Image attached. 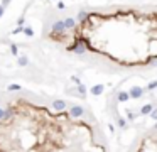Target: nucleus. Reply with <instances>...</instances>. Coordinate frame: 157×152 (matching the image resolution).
I'll return each instance as SVG.
<instances>
[{"label":"nucleus","mask_w":157,"mask_h":152,"mask_svg":"<svg viewBox=\"0 0 157 152\" xmlns=\"http://www.w3.org/2000/svg\"><path fill=\"white\" fill-rule=\"evenodd\" d=\"M84 113V108L81 105H73L70 110V117H73V118H80V117H83Z\"/></svg>","instance_id":"f257e3e1"},{"label":"nucleus","mask_w":157,"mask_h":152,"mask_svg":"<svg viewBox=\"0 0 157 152\" xmlns=\"http://www.w3.org/2000/svg\"><path fill=\"white\" fill-rule=\"evenodd\" d=\"M128 95H130V98L137 100V98H140L144 95V88L142 86H132L130 91H128Z\"/></svg>","instance_id":"f03ea898"},{"label":"nucleus","mask_w":157,"mask_h":152,"mask_svg":"<svg viewBox=\"0 0 157 152\" xmlns=\"http://www.w3.org/2000/svg\"><path fill=\"white\" fill-rule=\"evenodd\" d=\"M52 32H56V34L66 32V25H64V20H56L54 24H52Z\"/></svg>","instance_id":"7ed1b4c3"},{"label":"nucleus","mask_w":157,"mask_h":152,"mask_svg":"<svg viewBox=\"0 0 157 152\" xmlns=\"http://www.w3.org/2000/svg\"><path fill=\"white\" fill-rule=\"evenodd\" d=\"M52 108L58 110V112H62L66 108V101L64 100H54L52 101Z\"/></svg>","instance_id":"20e7f679"},{"label":"nucleus","mask_w":157,"mask_h":152,"mask_svg":"<svg viewBox=\"0 0 157 152\" xmlns=\"http://www.w3.org/2000/svg\"><path fill=\"white\" fill-rule=\"evenodd\" d=\"M91 95L93 96H100V95L103 93V91H105V86H103V85H95V86H91Z\"/></svg>","instance_id":"39448f33"},{"label":"nucleus","mask_w":157,"mask_h":152,"mask_svg":"<svg viewBox=\"0 0 157 152\" xmlns=\"http://www.w3.org/2000/svg\"><path fill=\"white\" fill-rule=\"evenodd\" d=\"M64 25H66V31H68V29H74V27H76V19L66 17L64 19Z\"/></svg>","instance_id":"423d86ee"},{"label":"nucleus","mask_w":157,"mask_h":152,"mask_svg":"<svg viewBox=\"0 0 157 152\" xmlns=\"http://www.w3.org/2000/svg\"><path fill=\"white\" fill-rule=\"evenodd\" d=\"M152 110H154V107L150 105V103H147V105H144L142 108H140V115H149Z\"/></svg>","instance_id":"0eeeda50"},{"label":"nucleus","mask_w":157,"mask_h":152,"mask_svg":"<svg viewBox=\"0 0 157 152\" xmlns=\"http://www.w3.org/2000/svg\"><path fill=\"white\" fill-rule=\"evenodd\" d=\"M78 20H80L81 24H84V22H88V12L81 10L80 14H78Z\"/></svg>","instance_id":"6e6552de"},{"label":"nucleus","mask_w":157,"mask_h":152,"mask_svg":"<svg viewBox=\"0 0 157 152\" xmlns=\"http://www.w3.org/2000/svg\"><path fill=\"white\" fill-rule=\"evenodd\" d=\"M118 101H127L128 98H130V95L127 93V91H120V93H118Z\"/></svg>","instance_id":"1a4fd4ad"},{"label":"nucleus","mask_w":157,"mask_h":152,"mask_svg":"<svg viewBox=\"0 0 157 152\" xmlns=\"http://www.w3.org/2000/svg\"><path fill=\"white\" fill-rule=\"evenodd\" d=\"M7 90L9 91H20L22 86H20V85H17V83H12V85H9V86H7Z\"/></svg>","instance_id":"9d476101"},{"label":"nucleus","mask_w":157,"mask_h":152,"mask_svg":"<svg viewBox=\"0 0 157 152\" xmlns=\"http://www.w3.org/2000/svg\"><path fill=\"white\" fill-rule=\"evenodd\" d=\"M17 63H19V66H27L29 64V59H27V56H20L17 59Z\"/></svg>","instance_id":"9b49d317"},{"label":"nucleus","mask_w":157,"mask_h":152,"mask_svg":"<svg viewBox=\"0 0 157 152\" xmlns=\"http://www.w3.org/2000/svg\"><path fill=\"white\" fill-rule=\"evenodd\" d=\"M24 34H26L27 37H32L34 36V29H32V27H29V25H26V27H24Z\"/></svg>","instance_id":"f8f14e48"},{"label":"nucleus","mask_w":157,"mask_h":152,"mask_svg":"<svg viewBox=\"0 0 157 152\" xmlns=\"http://www.w3.org/2000/svg\"><path fill=\"white\" fill-rule=\"evenodd\" d=\"M78 93H80L81 96H84V95H86V86L81 85V83H78Z\"/></svg>","instance_id":"ddd939ff"},{"label":"nucleus","mask_w":157,"mask_h":152,"mask_svg":"<svg viewBox=\"0 0 157 152\" xmlns=\"http://www.w3.org/2000/svg\"><path fill=\"white\" fill-rule=\"evenodd\" d=\"M12 117H14V110H12V108H7V110H5V118H4V120H10Z\"/></svg>","instance_id":"4468645a"},{"label":"nucleus","mask_w":157,"mask_h":152,"mask_svg":"<svg viewBox=\"0 0 157 152\" xmlns=\"http://www.w3.org/2000/svg\"><path fill=\"white\" fill-rule=\"evenodd\" d=\"M155 88H157V80H155V81H150V83H149V86H147V90H150V91H152V90H155Z\"/></svg>","instance_id":"2eb2a0df"},{"label":"nucleus","mask_w":157,"mask_h":152,"mask_svg":"<svg viewBox=\"0 0 157 152\" xmlns=\"http://www.w3.org/2000/svg\"><path fill=\"white\" fill-rule=\"evenodd\" d=\"M20 32H24V27H22V25H17V27L12 31V34H20Z\"/></svg>","instance_id":"dca6fc26"},{"label":"nucleus","mask_w":157,"mask_h":152,"mask_svg":"<svg viewBox=\"0 0 157 152\" xmlns=\"http://www.w3.org/2000/svg\"><path fill=\"white\" fill-rule=\"evenodd\" d=\"M10 52H12L14 56L19 54V49H17V46H15V44H12V46H10Z\"/></svg>","instance_id":"f3484780"},{"label":"nucleus","mask_w":157,"mask_h":152,"mask_svg":"<svg viewBox=\"0 0 157 152\" xmlns=\"http://www.w3.org/2000/svg\"><path fill=\"white\" fill-rule=\"evenodd\" d=\"M149 117H150L152 120H157V110H152V112L149 113Z\"/></svg>","instance_id":"a211bd4d"},{"label":"nucleus","mask_w":157,"mask_h":152,"mask_svg":"<svg viewBox=\"0 0 157 152\" xmlns=\"http://www.w3.org/2000/svg\"><path fill=\"white\" fill-rule=\"evenodd\" d=\"M118 125H120L122 128H125V127H127V122H125L123 118H118Z\"/></svg>","instance_id":"6ab92c4d"},{"label":"nucleus","mask_w":157,"mask_h":152,"mask_svg":"<svg viewBox=\"0 0 157 152\" xmlns=\"http://www.w3.org/2000/svg\"><path fill=\"white\" fill-rule=\"evenodd\" d=\"M4 118H5V110L0 108V122H4Z\"/></svg>","instance_id":"aec40b11"},{"label":"nucleus","mask_w":157,"mask_h":152,"mask_svg":"<svg viewBox=\"0 0 157 152\" xmlns=\"http://www.w3.org/2000/svg\"><path fill=\"white\" fill-rule=\"evenodd\" d=\"M24 24H26V20H24V17L17 19V25H22V27H24Z\"/></svg>","instance_id":"412c9836"},{"label":"nucleus","mask_w":157,"mask_h":152,"mask_svg":"<svg viewBox=\"0 0 157 152\" xmlns=\"http://www.w3.org/2000/svg\"><path fill=\"white\" fill-rule=\"evenodd\" d=\"M127 117H128V120H134V118H135V115H134L132 112H128V110H127Z\"/></svg>","instance_id":"4be33fe9"},{"label":"nucleus","mask_w":157,"mask_h":152,"mask_svg":"<svg viewBox=\"0 0 157 152\" xmlns=\"http://www.w3.org/2000/svg\"><path fill=\"white\" fill-rule=\"evenodd\" d=\"M56 7H58V9H59V10H62V9H64V7H66V5H64V4H62V2H58V5H56Z\"/></svg>","instance_id":"5701e85b"},{"label":"nucleus","mask_w":157,"mask_h":152,"mask_svg":"<svg viewBox=\"0 0 157 152\" xmlns=\"http://www.w3.org/2000/svg\"><path fill=\"white\" fill-rule=\"evenodd\" d=\"M4 12H5V5H2V4H0V17L4 15Z\"/></svg>","instance_id":"b1692460"},{"label":"nucleus","mask_w":157,"mask_h":152,"mask_svg":"<svg viewBox=\"0 0 157 152\" xmlns=\"http://www.w3.org/2000/svg\"><path fill=\"white\" fill-rule=\"evenodd\" d=\"M10 4V0H2V5H9Z\"/></svg>","instance_id":"393cba45"},{"label":"nucleus","mask_w":157,"mask_h":152,"mask_svg":"<svg viewBox=\"0 0 157 152\" xmlns=\"http://www.w3.org/2000/svg\"><path fill=\"white\" fill-rule=\"evenodd\" d=\"M154 128H155V130H157V123H155V127H154Z\"/></svg>","instance_id":"a878e982"}]
</instances>
